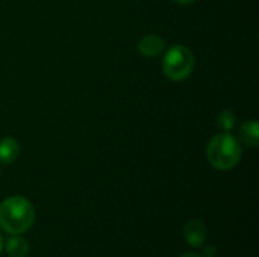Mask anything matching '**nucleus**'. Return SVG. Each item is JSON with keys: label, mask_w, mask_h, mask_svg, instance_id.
Listing matches in <instances>:
<instances>
[{"label": "nucleus", "mask_w": 259, "mask_h": 257, "mask_svg": "<svg viewBox=\"0 0 259 257\" xmlns=\"http://www.w3.org/2000/svg\"><path fill=\"white\" fill-rule=\"evenodd\" d=\"M165 50V41L158 35H146L138 41V52L147 58H155Z\"/></svg>", "instance_id": "39448f33"}, {"label": "nucleus", "mask_w": 259, "mask_h": 257, "mask_svg": "<svg viewBox=\"0 0 259 257\" xmlns=\"http://www.w3.org/2000/svg\"><path fill=\"white\" fill-rule=\"evenodd\" d=\"M181 257H202V256H199V254H196V253H188V254H184V256H181Z\"/></svg>", "instance_id": "9b49d317"}, {"label": "nucleus", "mask_w": 259, "mask_h": 257, "mask_svg": "<svg viewBox=\"0 0 259 257\" xmlns=\"http://www.w3.org/2000/svg\"><path fill=\"white\" fill-rule=\"evenodd\" d=\"M6 253L9 257H26L29 254V244L24 238L14 235L6 241Z\"/></svg>", "instance_id": "0eeeda50"}, {"label": "nucleus", "mask_w": 259, "mask_h": 257, "mask_svg": "<svg viewBox=\"0 0 259 257\" xmlns=\"http://www.w3.org/2000/svg\"><path fill=\"white\" fill-rule=\"evenodd\" d=\"M241 155L240 141L229 132L215 135L206 147L208 162L220 171H228L238 165Z\"/></svg>", "instance_id": "f03ea898"}, {"label": "nucleus", "mask_w": 259, "mask_h": 257, "mask_svg": "<svg viewBox=\"0 0 259 257\" xmlns=\"http://www.w3.org/2000/svg\"><path fill=\"white\" fill-rule=\"evenodd\" d=\"M35 220L32 203L24 197H9L0 204V227L11 235L27 232Z\"/></svg>", "instance_id": "f257e3e1"}, {"label": "nucleus", "mask_w": 259, "mask_h": 257, "mask_svg": "<svg viewBox=\"0 0 259 257\" xmlns=\"http://www.w3.org/2000/svg\"><path fill=\"white\" fill-rule=\"evenodd\" d=\"M20 155V145L12 138H5L0 141V162L12 164Z\"/></svg>", "instance_id": "423d86ee"}, {"label": "nucleus", "mask_w": 259, "mask_h": 257, "mask_svg": "<svg viewBox=\"0 0 259 257\" xmlns=\"http://www.w3.org/2000/svg\"><path fill=\"white\" fill-rule=\"evenodd\" d=\"M2 250H3V238L0 235V253H2Z\"/></svg>", "instance_id": "f8f14e48"}, {"label": "nucleus", "mask_w": 259, "mask_h": 257, "mask_svg": "<svg viewBox=\"0 0 259 257\" xmlns=\"http://www.w3.org/2000/svg\"><path fill=\"white\" fill-rule=\"evenodd\" d=\"M173 2H176V3H179V5H190V3H193V2H196V0H173Z\"/></svg>", "instance_id": "9d476101"}, {"label": "nucleus", "mask_w": 259, "mask_h": 257, "mask_svg": "<svg viewBox=\"0 0 259 257\" xmlns=\"http://www.w3.org/2000/svg\"><path fill=\"white\" fill-rule=\"evenodd\" d=\"M184 238L193 247H200L206 239V227L199 220H191L184 227Z\"/></svg>", "instance_id": "20e7f679"}, {"label": "nucleus", "mask_w": 259, "mask_h": 257, "mask_svg": "<svg viewBox=\"0 0 259 257\" xmlns=\"http://www.w3.org/2000/svg\"><path fill=\"white\" fill-rule=\"evenodd\" d=\"M235 124H237V117H235V114L232 111H223L219 115V126L223 130L229 132V130H232L235 127Z\"/></svg>", "instance_id": "1a4fd4ad"}, {"label": "nucleus", "mask_w": 259, "mask_h": 257, "mask_svg": "<svg viewBox=\"0 0 259 257\" xmlns=\"http://www.w3.org/2000/svg\"><path fill=\"white\" fill-rule=\"evenodd\" d=\"M194 70V55L185 45H173L170 47L162 59V71L164 74L175 80L181 82L191 76Z\"/></svg>", "instance_id": "7ed1b4c3"}, {"label": "nucleus", "mask_w": 259, "mask_h": 257, "mask_svg": "<svg viewBox=\"0 0 259 257\" xmlns=\"http://www.w3.org/2000/svg\"><path fill=\"white\" fill-rule=\"evenodd\" d=\"M240 138L243 142H246L250 147H256L259 142V126L256 120L246 121L240 127Z\"/></svg>", "instance_id": "6e6552de"}]
</instances>
